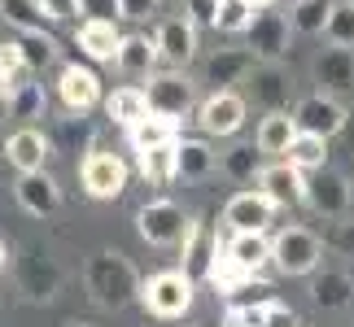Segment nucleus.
Instances as JSON below:
<instances>
[{
    "mask_svg": "<svg viewBox=\"0 0 354 327\" xmlns=\"http://www.w3.org/2000/svg\"><path fill=\"white\" fill-rule=\"evenodd\" d=\"M48 153H53V144H48V135L39 127H18V131H9V140H5V157H9V166L18 175L44 170Z\"/></svg>",
    "mask_w": 354,
    "mask_h": 327,
    "instance_id": "19",
    "label": "nucleus"
},
{
    "mask_svg": "<svg viewBox=\"0 0 354 327\" xmlns=\"http://www.w3.org/2000/svg\"><path fill=\"white\" fill-rule=\"evenodd\" d=\"M57 140H62L66 153H75L79 144H92V127H88V122H75V118H62V135H57Z\"/></svg>",
    "mask_w": 354,
    "mask_h": 327,
    "instance_id": "43",
    "label": "nucleus"
},
{
    "mask_svg": "<svg viewBox=\"0 0 354 327\" xmlns=\"http://www.w3.org/2000/svg\"><path fill=\"white\" fill-rule=\"evenodd\" d=\"M0 18L18 35H48V22H53L39 0H0Z\"/></svg>",
    "mask_w": 354,
    "mask_h": 327,
    "instance_id": "29",
    "label": "nucleus"
},
{
    "mask_svg": "<svg viewBox=\"0 0 354 327\" xmlns=\"http://www.w3.org/2000/svg\"><path fill=\"white\" fill-rule=\"evenodd\" d=\"M219 170L232 184H258V175H263V153H258V144H232L219 157Z\"/></svg>",
    "mask_w": 354,
    "mask_h": 327,
    "instance_id": "32",
    "label": "nucleus"
},
{
    "mask_svg": "<svg viewBox=\"0 0 354 327\" xmlns=\"http://www.w3.org/2000/svg\"><path fill=\"white\" fill-rule=\"evenodd\" d=\"M18 48H22L26 70H31V75L57 61V39H53V35H18Z\"/></svg>",
    "mask_w": 354,
    "mask_h": 327,
    "instance_id": "38",
    "label": "nucleus"
},
{
    "mask_svg": "<svg viewBox=\"0 0 354 327\" xmlns=\"http://www.w3.org/2000/svg\"><path fill=\"white\" fill-rule=\"evenodd\" d=\"M9 270H13V284H18V293L26 301H48V297H57V288H62V266L53 262L44 249L13 253Z\"/></svg>",
    "mask_w": 354,
    "mask_h": 327,
    "instance_id": "4",
    "label": "nucleus"
},
{
    "mask_svg": "<svg viewBox=\"0 0 354 327\" xmlns=\"http://www.w3.org/2000/svg\"><path fill=\"white\" fill-rule=\"evenodd\" d=\"M328 18H333V0H293L289 5L293 35H324Z\"/></svg>",
    "mask_w": 354,
    "mask_h": 327,
    "instance_id": "35",
    "label": "nucleus"
},
{
    "mask_svg": "<svg viewBox=\"0 0 354 327\" xmlns=\"http://www.w3.org/2000/svg\"><path fill=\"white\" fill-rule=\"evenodd\" d=\"M223 249L236 257V266L245 270V275H263V266L271 262V240L267 231H232V236L223 240Z\"/></svg>",
    "mask_w": 354,
    "mask_h": 327,
    "instance_id": "23",
    "label": "nucleus"
},
{
    "mask_svg": "<svg viewBox=\"0 0 354 327\" xmlns=\"http://www.w3.org/2000/svg\"><path fill=\"white\" fill-rule=\"evenodd\" d=\"M140 301L153 319H180L193 310V275L188 270H158L140 284Z\"/></svg>",
    "mask_w": 354,
    "mask_h": 327,
    "instance_id": "2",
    "label": "nucleus"
},
{
    "mask_svg": "<svg viewBox=\"0 0 354 327\" xmlns=\"http://www.w3.org/2000/svg\"><path fill=\"white\" fill-rule=\"evenodd\" d=\"M289 39H293L289 13L258 9L254 22H250V31H245V48H250L258 61H284V52H289Z\"/></svg>",
    "mask_w": 354,
    "mask_h": 327,
    "instance_id": "10",
    "label": "nucleus"
},
{
    "mask_svg": "<svg viewBox=\"0 0 354 327\" xmlns=\"http://www.w3.org/2000/svg\"><path fill=\"white\" fill-rule=\"evenodd\" d=\"M5 140H9V135H5V131H0V153H5Z\"/></svg>",
    "mask_w": 354,
    "mask_h": 327,
    "instance_id": "53",
    "label": "nucleus"
},
{
    "mask_svg": "<svg viewBox=\"0 0 354 327\" xmlns=\"http://www.w3.org/2000/svg\"><path fill=\"white\" fill-rule=\"evenodd\" d=\"M153 39H158V52L167 66H188L197 57V26L188 18H167Z\"/></svg>",
    "mask_w": 354,
    "mask_h": 327,
    "instance_id": "22",
    "label": "nucleus"
},
{
    "mask_svg": "<svg viewBox=\"0 0 354 327\" xmlns=\"http://www.w3.org/2000/svg\"><path fill=\"white\" fill-rule=\"evenodd\" d=\"M57 92H62V105L71 109V114H88V109L101 101V79H97V70L71 61V66H62V75H57Z\"/></svg>",
    "mask_w": 354,
    "mask_h": 327,
    "instance_id": "17",
    "label": "nucleus"
},
{
    "mask_svg": "<svg viewBox=\"0 0 354 327\" xmlns=\"http://www.w3.org/2000/svg\"><path fill=\"white\" fill-rule=\"evenodd\" d=\"M302 135V127H297V118L284 109V114H267L263 122H258V153L263 157H280L284 161V153H289V144Z\"/></svg>",
    "mask_w": 354,
    "mask_h": 327,
    "instance_id": "24",
    "label": "nucleus"
},
{
    "mask_svg": "<svg viewBox=\"0 0 354 327\" xmlns=\"http://www.w3.org/2000/svg\"><path fill=\"white\" fill-rule=\"evenodd\" d=\"M267 327H302V319H297L289 306H276V310H271V319H267Z\"/></svg>",
    "mask_w": 354,
    "mask_h": 327,
    "instance_id": "48",
    "label": "nucleus"
},
{
    "mask_svg": "<svg viewBox=\"0 0 354 327\" xmlns=\"http://www.w3.org/2000/svg\"><path fill=\"white\" fill-rule=\"evenodd\" d=\"M214 166H219V157H214V148L206 140H180V179L201 184L214 175Z\"/></svg>",
    "mask_w": 354,
    "mask_h": 327,
    "instance_id": "33",
    "label": "nucleus"
},
{
    "mask_svg": "<svg viewBox=\"0 0 354 327\" xmlns=\"http://www.w3.org/2000/svg\"><path fill=\"white\" fill-rule=\"evenodd\" d=\"M319 257H324V240L306 227H284L271 240V266L280 275H315Z\"/></svg>",
    "mask_w": 354,
    "mask_h": 327,
    "instance_id": "3",
    "label": "nucleus"
},
{
    "mask_svg": "<svg viewBox=\"0 0 354 327\" xmlns=\"http://www.w3.org/2000/svg\"><path fill=\"white\" fill-rule=\"evenodd\" d=\"M328 244H333V249L342 253V257H350V262H354V218H337Z\"/></svg>",
    "mask_w": 354,
    "mask_h": 327,
    "instance_id": "44",
    "label": "nucleus"
},
{
    "mask_svg": "<svg viewBox=\"0 0 354 327\" xmlns=\"http://www.w3.org/2000/svg\"><path fill=\"white\" fill-rule=\"evenodd\" d=\"M245 101L263 114H284L293 101V83H289V70L284 61H258L250 79H245Z\"/></svg>",
    "mask_w": 354,
    "mask_h": 327,
    "instance_id": "5",
    "label": "nucleus"
},
{
    "mask_svg": "<svg viewBox=\"0 0 354 327\" xmlns=\"http://www.w3.org/2000/svg\"><path fill=\"white\" fill-rule=\"evenodd\" d=\"M153 9H158V0H118L122 22H145V18H153Z\"/></svg>",
    "mask_w": 354,
    "mask_h": 327,
    "instance_id": "46",
    "label": "nucleus"
},
{
    "mask_svg": "<svg viewBox=\"0 0 354 327\" xmlns=\"http://www.w3.org/2000/svg\"><path fill=\"white\" fill-rule=\"evenodd\" d=\"M219 236L201 223V218H188V227H184V240H180V257H184V266L180 270H188L193 279H206V270H210V262H214V253H219Z\"/></svg>",
    "mask_w": 354,
    "mask_h": 327,
    "instance_id": "15",
    "label": "nucleus"
},
{
    "mask_svg": "<svg viewBox=\"0 0 354 327\" xmlns=\"http://www.w3.org/2000/svg\"><path fill=\"white\" fill-rule=\"evenodd\" d=\"M310 301L319 310H350L354 279L346 270H315V279H310Z\"/></svg>",
    "mask_w": 354,
    "mask_h": 327,
    "instance_id": "26",
    "label": "nucleus"
},
{
    "mask_svg": "<svg viewBox=\"0 0 354 327\" xmlns=\"http://www.w3.org/2000/svg\"><path fill=\"white\" fill-rule=\"evenodd\" d=\"M127 140L136 153H149V148H162V144H175L180 140V122L175 118H162V114H145L136 127H127Z\"/></svg>",
    "mask_w": 354,
    "mask_h": 327,
    "instance_id": "27",
    "label": "nucleus"
},
{
    "mask_svg": "<svg viewBox=\"0 0 354 327\" xmlns=\"http://www.w3.org/2000/svg\"><path fill=\"white\" fill-rule=\"evenodd\" d=\"M254 66H258V57L250 48H219V52L206 57V66H201V83H210L214 92H232L236 83L250 79Z\"/></svg>",
    "mask_w": 354,
    "mask_h": 327,
    "instance_id": "13",
    "label": "nucleus"
},
{
    "mask_svg": "<svg viewBox=\"0 0 354 327\" xmlns=\"http://www.w3.org/2000/svg\"><path fill=\"white\" fill-rule=\"evenodd\" d=\"M245 109H250V101L241 92H210L197 105V127L214 135V140H227V135H236L245 127Z\"/></svg>",
    "mask_w": 354,
    "mask_h": 327,
    "instance_id": "12",
    "label": "nucleus"
},
{
    "mask_svg": "<svg viewBox=\"0 0 354 327\" xmlns=\"http://www.w3.org/2000/svg\"><path fill=\"white\" fill-rule=\"evenodd\" d=\"M250 5H254V9H267V5H271V0H250Z\"/></svg>",
    "mask_w": 354,
    "mask_h": 327,
    "instance_id": "52",
    "label": "nucleus"
},
{
    "mask_svg": "<svg viewBox=\"0 0 354 327\" xmlns=\"http://www.w3.org/2000/svg\"><path fill=\"white\" fill-rule=\"evenodd\" d=\"M184 227H188V218L175 201H149V206L136 210V231L153 249H180Z\"/></svg>",
    "mask_w": 354,
    "mask_h": 327,
    "instance_id": "7",
    "label": "nucleus"
},
{
    "mask_svg": "<svg viewBox=\"0 0 354 327\" xmlns=\"http://www.w3.org/2000/svg\"><path fill=\"white\" fill-rule=\"evenodd\" d=\"M289 114L297 118V127L306 135H324V140L346 135V127H350V109L337 97H328V92H310V97H302Z\"/></svg>",
    "mask_w": 354,
    "mask_h": 327,
    "instance_id": "8",
    "label": "nucleus"
},
{
    "mask_svg": "<svg viewBox=\"0 0 354 327\" xmlns=\"http://www.w3.org/2000/svg\"><path fill=\"white\" fill-rule=\"evenodd\" d=\"M105 114H110L118 127H136L145 114H153V109H149V92L145 88H114L110 97H105Z\"/></svg>",
    "mask_w": 354,
    "mask_h": 327,
    "instance_id": "30",
    "label": "nucleus"
},
{
    "mask_svg": "<svg viewBox=\"0 0 354 327\" xmlns=\"http://www.w3.org/2000/svg\"><path fill=\"white\" fill-rule=\"evenodd\" d=\"M66 327H92V323H66Z\"/></svg>",
    "mask_w": 354,
    "mask_h": 327,
    "instance_id": "54",
    "label": "nucleus"
},
{
    "mask_svg": "<svg viewBox=\"0 0 354 327\" xmlns=\"http://www.w3.org/2000/svg\"><path fill=\"white\" fill-rule=\"evenodd\" d=\"M79 179H84V192L92 201H118L127 192V161L118 153H105V148H92L79 166Z\"/></svg>",
    "mask_w": 354,
    "mask_h": 327,
    "instance_id": "9",
    "label": "nucleus"
},
{
    "mask_svg": "<svg viewBox=\"0 0 354 327\" xmlns=\"http://www.w3.org/2000/svg\"><path fill=\"white\" fill-rule=\"evenodd\" d=\"M346 135H350V153H354V118H350V127H346Z\"/></svg>",
    "mask_w": 354,
    "mask_h": 327,
    "instance_id": "51",
    "label": "nucleus"
},
{
    "mask_svg": "<svg viewBox=\"0 0 354 327\" xmlns=\"http://www.w3.org/2000/svg\"><path fill=\"white\" fill-rule=\"evenodd\" d=\"M302 206H310L319 218H350L354 210V184L346 179L342 170L324 166L315 175H306V201Z\"/></svg>",
    "mask_w": 354,
    "mask_h": 327,
    "instance_id": "6",
    "label": "nucleus"
},
{
    "mask_svg": "<svg viewBox=\"0 0 354 327\" xmlns=\"http://www.w3.org/2000/svg\"><path fill=\"white\" fill-rule=\"evenodd\" d=\"M158 61H162L158 39H153V35H140V31L122 35V44H118V52H114V70L127 75V79H149Z\"/></svg>",
    "mask_w": 354,
    "mask_h": 327,
    "instance_id": "20",
    "label": "nucleus"
},
{
    "mask_svg": "<svg viewBox=\"0 0 354 327\" xmlns=\"http://www.w3.org/2000/svg\"><path fill=\"white\" fill-rule=\"evenodd\" d=\"M284 161H289V166H297L302 175H315V170L328 166V140H324V135H306V131H302V135L289 144Z\"/></svg>",
    "mask_w": 354,
    "mask_h": 327,
    "instance_id": "36",
    "label": "nucleus"
},
{
    "mask_svg": "<svg viewBox=\"0 0 354 327\" xmlns=\"http://www.w3.org/2000/svg\"><path fill=\"white\" fill-rule=\"evenodd\" d=\"M136 161H140L145 184L167 188L171 179H180V140H175V144H162V148H149V153H136Z\"/></svg>",
    "mask_w": 354,
    "mask_h": 327,
    "instance_id": "28",
    "label": "nucleus"
},
{
    "mask_svg": "<svg viewBox=\"0 0 354 327\" xmlns=\"http://www.w3.org/2000/svg\"><path fill=\"white\" fill-rule=\"evenodd\" d=\"M324 39L337 48H354V0H333V18Z\"/></svg>",
    "mask_w": 354,
    "mask_h": 327,
    "instance_id": "37",
    "label": "nucleus"
},
{
    "mask_svg": "<svg viewBox=\"0 0 354 327\" xmlns=\"http://www.w3.org/2000/svg\"><path fill=\"white\" fill-rule=\"evenodd\" d=\"M258 192L271 197L276 206H302L306 201V175L297 166H289V161H271L258 175Z\"/></svg>",
    "mask_w": 354,
    "mask_h": 327,
    "instance_id": "18",
    "label": "nucleus"
},
{
    "mask_svg": "<svg viewBox=\"0 0 354 327\" xmlns=\"http://www.w3.org/2000/svg\"><path fill=\"white\" fill-rule=\"evenodd\" d=\"M315 83L328 97H346L354 92V48H324L315 57Z\"/></svg>",
    "mask_w": 354,
    "mask_h": 327,
    "instance_id": "21",
    "label": "nucleus"
},
{
    "mask_svg": "<svg viewBox=\"0 0 354 327\" xmlns=\"http://www.w3.org/2000/svg\"><path fill=\"white\" fill-rule=\"evenodd\" d=\"M39 5H44V13L53 22H71L84 13V0H39Z\"/></svg>",
    "mask_w": 354,
    "mask_h": 327,
    "instance_id": "45",
    "label": "nucleus"
},
{
    "mask_svg": "<svg viewBox=\"0 0 354 327\" xmlns=\"http://www.w3.org/2000/svg\"><path fill=\"white\" fill-rule=\"evenodd\" d=\"M140 270L131 266V257L127 253H118V249H97L84 262V288L88 297L97 301L101 310H122V306H131L136 297H140Z\"/></svg>",
    "mask_w": 354,
    "mask_h": 327,
    "instance_id": "1",
    "label": "nucleus"
},
{
    "mask_svg": "<svg viewBox=\"0 0 354 327\" xmlns=\"http://www.w3.org/2000/svg\"><path fill=\"white\" fill-rule=\"evenodd\" d=\"M0 75H5L13 88L26 83V75H31V70H26L22 48H18V35H13V39H0Z\"/></svg>",
    "mask_w": 354,
    "mask_h": 327,
    "instance_id": "40",
    "label": "nucleus"
},
{
    "mask_svg": "<svg viewBox=\"0 0 354 327\" xmlns=\"http://www.w3.org/2000/svg\"><path fill=\"white\" fill-rule=\"evenodd\" d=\"M9 262H13V257H9V244L0 240V270H9Z\"/></svg>",
    "mask_w": 354,
    "mask_h": 327,
    "instance_id": "50",
    "label": "nucleus"
},
{
    "mask_svg": "<svg viewBox=\"0 0 354 327\" xmlns=\"http://www.w3.org/2000/svg\"><path fill=\"white\" fill-rule=\"evenodd\" d=\"M84 13L88 18H118V0H84Z\"/></svg>",
    "mask_w": 354,
    "mask_h": 327,
    "instance_id": "47",
    "label": "nucleus"
},
{
    "mask_svg": "<svg viewBox=\"0 0 354 327\" xmlns=\"http://www.w3.org/2000/svg\"><path fill=\"white\" fill-rule=\"evenodd\" d=\"M75 39H79V52L88 61H114V52L122 44V35L114 31V18H88Z\"/></svg>",
    "mask_w": 354,
    "mask_h": 327,
    "instance_id": "25",
    "label": "nucleus"
},
{
    "mask_svg": "<svg viewBox=\"0 0 354 327\" xmlns=\"http://www.w3.org/2000/svg\"><path fill=\"white\" fill-rule=\"evenodd\" d=\"M9 97H13V83H9L5 75H0V105H9Z\"/></svg>",
    "mask_w": 354,
    "mask_h": 327,
    "instance_id": "49",
    "label": "nucleus"
},
{
    "mask_svg": "<svg viewBox=\"0 0 354 327\" xmlns=\"http://www.w3.org/2000/svg\"><path fill=\"white\" fill-rule=\"evenodd\" d=\"M280 301H254V306H232L227 310V319L223 327H267L271 319V310H276Z\"/></svg>",
    "mask_w": 354,
    "mask_h": 327,
    "instance_id": "41",
    "label": "nucleus"
},
{
    "mask_svg": "<svg viewBox=\"0 0 354 327\" xmlns=\"http://www.w3.org/2000/svg\"><path fill=\"white\" fill-rule=\"evenodd\" d=\"M219 5L223 0H184V18L193 26H219Z\"/></svg>",
    "mask_w": 354,
    "mask_h": 327,
    "instance_id": "42",
    "label": "nucleus"
},
{
    "mask_svg": "<svg viewBox=\"0 0 354 327\" xmlns=\"http://www.w3.org/2000/svg\"><path fill=\"white\" fill-rule=\"evenodd\" d=\"M254 5L250 0H223L219 5V26H214V31H227V35H245L250 31V22H254Z\"/></svg>",
    "mask_w": 354,
    "mask_h": 327,
    "instance_id": "39",
    "label": "nucleus"
},
{
    "mask_svg": "<svg viewBox=\"0 0 354 327\" xmlns=\"http://www.w3.org/2000/svg\"><path fill=\"white\" fill-rule=\"evenodd\" d=\"M44 114H48V97H44V88H39V83H31V79H26V83L13 88V97H9V118H18L22 127H35Z\"/></svg>",
    "mask_w": 354,
    "mask_h": 327,
    "instance_id": "34",
    "label": "nucleus"
},
{
    "mask_svg": "<svg viewBox=\"0 0 354 327\" xmlns=\"http://www.w3.org/2000/svg\"><path fill=\"white\" fill-rule=\"evenodd\" d=\"M13 197H18V206L31 214V218H48V214H57V206H62V188H57V179H53L48 170H26V175H18Z\"/></svg>",
    "mask_w": 354,
    "mask_h": 327,
    "instance_id": "14",
    "label": "nucleus"
},
{
    "mask_svg": "<svg viewBox=\"0 0 354 327\" xmlns=\"http://www.w3.org/2000/svg\"><path fill=\"white\" fill-rule=\"evenodd\" d=\"M149 109L162 118H188L197 105V92H193V79L180 75V70H162V75H149Z\"/></svg>",
    "mask_w": 354,
    "mask_h": 327,
    "instance_id": "11",
    "label": "nucleus"
},
{
    "mask_svg": "<svg viewBox=\"0 0 354 327\" xmlns=\"http://www.w3.org/2000/svg\"><path fill=\"white\" fill-rule=\"evenodd\" d=\"M271 214H276V201L263 197L258 188H245V192H236L223 206V223L232 231H267Z\"/></svg>",
    "mask_w": 354,
    "mask_h": 327,
    "instance_id": "16",
    "label": "nucleus"
},
{
    "mask_svg": "<svg viewBox=\"0 0 354 327\" xmlns=\"http://www.w3.org/2000/svg\"><path fill=\"white\" fill-rule=\"evenodd\" d=\"M250 279H254V275H245V270L236 266V257H232V253H227L223 244H219V253H214V262H210V270H206V284H210V288L219 293V297H227V301H232V297H236V293H241Z\"/></svg>",
    "mask_w": 354,
    "mask_h": 327,
    "instance_id": "31",
    "label": "nucleus"
}]
</instances>
